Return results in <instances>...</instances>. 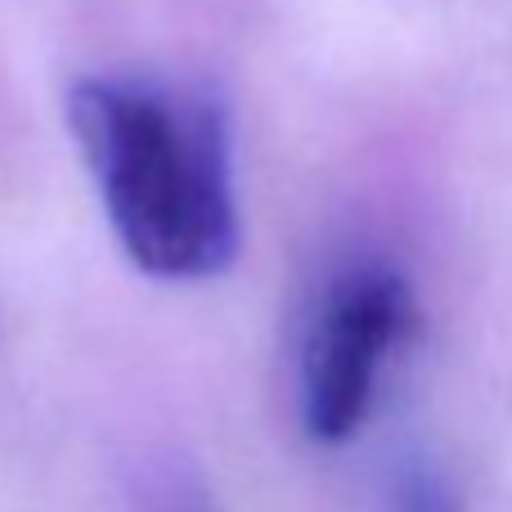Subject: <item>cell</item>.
Returning <instances> with one entry per match:
<instances>
[{
	"mask_svg": "<svg viewBox=\"0 0 512 512\" xmlns=\"http://www.w3.org/2000/svg\"><path fill=\"white\" fill-rule=\"evenodd\" d=\"M68 122L122 252L153 279H207L239 252L234 144L221 99L162 81L90 77Z\"/></svg>",
	"mask_w": 512,
	"mask_h": 512,
	"instance_id": "1",
	"label": "cell"
},
{
	"mask_svg": "<svg viewBox=\"0 0 512 512\" xmlns=\"http://www.w3.org/2000/svg\"><path fill=\"white\" fill-rule=\"evenodd\" d=\"M405 324L409 288L382 261L351 265L324 292L301 346V423L315 441L342 445L364 427Z\"/></svg>",
	"mask_w": 512,
	"mask_h": 512,
	"instance_id": "2",
	"label": "cell"
},
{
	"mask_svg": "<svg viewBox=\"0 0 512 512\" xmlns=\"http://www.w3.org/2000/svg\"><path fill=\"white\" fill-rule=\"evenodd\" d=\"M400 512H450V508H445V495L432 486V481L414 477V481H405V499H400Z\"/></svg>",
	"mask_w": 512,
	"mask_h": 512,
	"instance_id": "4",
	"label": "cell"
},
{
	"mask_svg": "<svg viewBox=\"0 0 512 512\" xmlns=\"http://www.w3.org/2000/svg\"><path fill=\"white\" fill-rule=\"evenodd\" d=\"M135 512H221L207 481L180 459H149L131 477Z\"/></svg>",
	"mask_w": 512,
	"mask_h": 512,
	"instance_id": "3",
	"label": "cell"
}]
</instances>
